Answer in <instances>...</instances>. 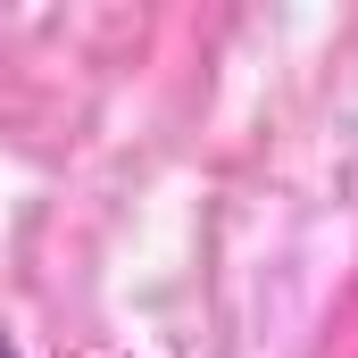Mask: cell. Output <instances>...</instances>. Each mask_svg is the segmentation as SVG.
<instances>
[{"label":"cell","instance_id":"cell-1","mask_svg":"<svg viewBox=\"0 0 358 358\" xmlns=\"http://www.w3.org/2000/svg\"><path fill=\"white\" fill-rule=\"evenodd\" d=\"M0 358H17V342H8V334H0Z\"/></svg>","mask_w":358,"mask_h":358}]
</instances>
